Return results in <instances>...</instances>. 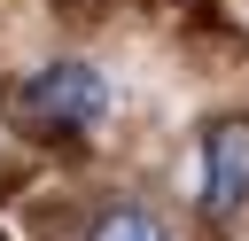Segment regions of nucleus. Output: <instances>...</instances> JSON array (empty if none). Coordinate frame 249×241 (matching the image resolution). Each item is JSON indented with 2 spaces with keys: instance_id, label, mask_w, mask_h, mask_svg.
<instances>
[{
  "instance_id": "nucleus-3",
  "label": "nucleus",
  "mask_w": 249,
  "mask_h": 241,
  "mask_svg": "<svg viewBox=\"0 0 249 241\" xmlns=\"http://www.w3.org/2000/svg\"><path fill=\"white\" fill-rule=\"evenodd\" d=\"M86 241H171L163 233V218L156 210H140V202H109L101 218H93V233Z\"/></svg>"
},
{
  "instance_id": "nucleus-4",
  "label": "nucleus",
  "mask_w": 249,
  "mask_h": 241,
  "mask_svg": "<svg viewBox=\"0 0 249 241\" xmlns=\"http://www.w3.org/2000/svg\"><path fill=\"white\" fill-rule=\"evenodd\" d=\"M0 241H8V233H0Z\"/></svg>"
},
{
  "instance_id": "nucleus-2",
  "label": "nucleus",
  "mask_w": 249,
  "mask_h": 241,
  "mask_svg": "<svg viewBox=\"0 0 249 241\" xmlns=\"http://www.w3.org/2000/svg\"><path fill=\"white\" fill-rule=\"evenodd\" d=\"M202 155H210L202 210H210V218H233V210L249 202V117H218L210 140H202Z\"/></svg>"
},
{
  "instance_id": "nucleus-1",
  "label": "nucleus",
  "mask_w": 249,
  "mask_h": 241,
  "mask_svg": "<svg viewBox=\"0 0 249 241\" xmlns=\"http://www.w3.org/2000/svg\"><path fill=\"white\" fill-rule=\"evenodd\" d=\"M16 109H23L31 132H86V124L109 109V86H101L93 62H47V70L16 93Z\"/></svg>"
}]
</instances>
